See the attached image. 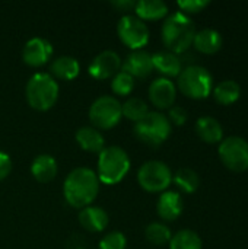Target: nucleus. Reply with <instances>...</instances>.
<instances>
[{
    "label": "nucleus",
    "mask_w": 248,
    "mask_h": 249,
    "mask_svg": "<svg viewBox=\"0 0 248 249\" xmlns=\"http://www.w3.org/2000/svg\"><path fill=\"white\" fill-rule=\"evenodd\" d=\"M91 125L101 130L114 128L123 118L121 102L113 95L98 96L89 107L88 111Z\"/></svg>",
    "instance_id": "nucleus-7"
},
{
    "label": "nucleus",
    "mask_w": 248,
    "mask_h": 249,
    "mask_svg": "<svg viewBox=\"0 0 248 249\" xmlns=\"http://www.w3.org/2000/svg\"><path fill=\"white\" fill-rule=\"evenodd\" d=\"M172 182L184 193L191 194L200 185L199 174L191 168H180L175 174H172Z\"/></svg>",
    "instance_id": "nucleus-26"
},
{
    "label": "nucleus",
    "mask_w": 248,
    "mask_h": 249,
    "mask_svg": "<svg viewBox=\"0 0 248 249\" xmlns=\"http://www.w3.org/2000/svg\"><path fill=\"white\" fill-rule=\"evenodd\" d=\"M111 6L113 7H115L118 12H123L124 15H127L130 10H133L134 12V6H136V1L134 0H114V1H111Z\"/></svg>",
    "instance_id": "nucleus-34"
},
{
    "label": "nucleus",
    "mask_w": 248,
    "mask_h": 249,
    "mask_svg": "<svg viewBox=\"0 0 248 249\" xmlns=\"http://www.w3.org/2000/svg\"><path fill=\"white\" fill-rule=\"evenodd\" d=\"M80 73L79 61L72 55H58L50 61V74L56 80H73Z\"/></svg>",
    "instance_id": "nucleus-19"
},
{
    "label": "nucleus",
    "mask_w": 248,
    "mask_h": 249,
    "mask_svg": "<svg viewBox=\"0 0 248 249\" xmlns=\"http://www.w3.org/2000/svg\"><path fill=\"white\" fill-rule=\"evenodd\" d=\"M53 45L42 36L28 39L22 48V60L29 67H42L53 60Z\"/></svg>",
    "instance_id": "nucleus-12"
},
{
    "label": "nucleus",
    "mask_w": 248,
    "mask_h": 249,
    "mask_svg": "<svg viewBox=\"0 0 248 249\" xmlns=\"http://www.w3.org/2000/svg\"><path fill=\"white\" fill-rule=\"evenodd\" d=\"M60 95L57 80L45 71H38L29 77L25 86V98L28 105L35 111L51 109Z\"/></svg>",
    "instance_id": "nucleus-4"
},
{
    "label": "nucleus",
    "mask_w": 248,
    "mask_h": 249,
    "mask_svg": "<svg viewBox=\"0 0 248 249\" xmlns=\"http://www.w3.org/2000/svg\"><path fill=\"white\" fill-rule=\"evenodd\" d=\"M219 158L222 163L235 172H243L248 168V142L240 136H229L219 143Z\"/></svg>",
    "instance_id": "nucleus-10"
},
{
    "label": "nucleus",
    "mask_w": 248,
    "mask_h": 249,
    "mask_svg": "<svg viewBox=\"0 0 248 249\" xmlns=\"http://www.w3.org/2000/svg\"><path fill=\"white\" fill-rule=\"evenodd\" d=\"M99 179L91 168L79 166L72 169L63 181V196L69 206L85 209L91 206L99 193Z\"/></svg>",
    "instance_id": "nucleus-1"
},
{
    "label": "nucleus",
    "mask_w": 248,
    "mask_h": 249,
    "mask_svg": "<svg viewBox=\"0 0 248 249\" xmlns=\"http://www.w3.org/2000/svg\"><path fill=\"white\" fill-rule=\"evenodd\" d=\"M117 35L120 41L132 51L143 50V47L149 42L148 25L132 13L123 15L120 18L117 23Z\"/></svg>",
    "instance_id": "nucleus-9"
},
{
    "label": "nucleus",
    "mask_w": 248,
    "mask_h": 249,
    "mask_svg": "<svg viewBox=\"0 0 248 249\" xmlns=\"http://www.w3.org/2000/svg\"><path fill=\"white\" fill-rule=\"evenodd\" d=\"M121 64L123 60L117 51L104 50L91 60L88 71L96 80H107L113 79L121 70Z\"/></svg>",
    "instance_id": "nucleus-11"
},
{
    "label": "nucleus",
    "mask_w": 248,
    "mask_h": 249,
    "mask_svg": "<svg viewBox=\"0 0 248 249\" xmlns=\"http://www.w3.org/2000/svg\"><path fill=\"white\" fill-rule=\"evenodd\" d=\"M152 63H153V69L158 70L167 79L178 76L180 71L183 70V61L178 57V54L168 50H161L152 54Z\"/></svg>",
    "instance_id": "nucleus-18"
},
{
    "label": "nucleus",
    "mask_w": 248,
    "mask_h": 249,
    "mask_svg": "<svg viewBox=\"0 0 248 249\" xmlns=\"http://www.w3.org/2000/svg\"><path fill=\"white\" fill-rule=\"evenodd\" d=\"M202 238L191 229H181L171 236L170 249H202Z\"/></svg>",
    "instance_id": "nucleus-25"
},
{
    "label": "nucleus",
    "mask_w": 248,
    "mask_h": 249,
    "mask_svg": "<svg viewBox=\"0 0 248 249\" xmlns=\"http://www.w3.org/2000/svg\"><path fill=\"white\" fill-rule=\"evenodd\" d=\"M189 118V112L186 108H183L181 105H172L168 109V120L171 124L175 125H183Z\"/></svg>",
    "instance_id": "nucleus-32"
},
{
    "label": "nucleus",
    "mask_w": 248,
    "mask_h": 249,
    "mask_svg": "<svg viewBox=\"0 0 248 249\" xmlns=\"http://www.w3.org/2000/svg\"><path fill=\"white\" fill-rule=\"evenodd\" d=\"M196 133L206 143H221L224 139L222 124L210 115H203L196 121Z\"/></svg>",
    "instance_id": "nucleus-22"
},
{
    "label": "nucleus",
    "mask_w": 248,
    "mask_h": 249,
    "mask_svg": "<svg viewBox=\"0 0 248 249\" xmlns=\"http://www.w3.org/2000/svg\"><path fill=\"white\" fill-rule=\"evenodd\" d=\"M178 89L189 98L202 99L209 96L213 88V77L210 71L199 64H190L184 67L177 76Z\"/></svg>",
    "instance_id": "nucleus-6"
},
{
    "label": "nucleus",
    "mask_w": 248,
    "mask_h": 249,
    "mask_svg": "<svg viewBox=\"0 0 248 249\" xmlns=\"http://www.w3.org/2000/svg\"><path fill=\"white\" fill-rule=\"evenodd\" d=\"M57 172H58V165L51 155L41 153L31 163V175L34 177V179H37L41 184L51 182L57 177Z\"/></svg>",
    "instance_id": "nucleus-20"
},
{
    "label": "nucleus",
    "mask_w": 248,
    "mask_h": 249,
    "mask_svg": "<svg viewBox=\"0 0 248 249\" xmlns=\"http://www.w3.org/2000/svg\"><path fill=\"white\" fill-rule=\"evenodd\" d=\"M79 225L89 233H101L107 229L110 217L107 212L99 206H88L77 214Z\"/></svg>",
    "instance_id": "nucleus-15"
},
{
    "label": "nucleus",
    "mask_w": 248,
    "mask_h": 249,
    "mask_svg": "<svg viewBox=\"0 0 248 249\" xmlns=\"http://www.w3.org/2000/svg\"><path fill=\"white\" fill-rule=\"evenodd\" d=\"M171 236H172L171 229L165 223H162V222H152L145 229L146 241L149 244H152V245H156V247L170 244Z\"/></svg>",
    "instance_id": "nucleus-28"
},
{
    "label": "nucleus",
    "mask_w": 248,
    "mask_h": 249,
    "mask_svg": "<svg viewBox=\"0 0 248 249\" xmlns=\"http://www.w3.org/2000/svg\"><path fill=\"white\" fill-rule=\"evenodd\" d=\"M134 89V77H132L129 73L120 70L113 79H111V90L117 96H129Z\"/></svg>",
    "instance_id": "nucleus-29"
},
{
    "label": "nucleus",
    "mask_w": 248,
    "mask_h": 249,
    "mask_svg": "<svg viewBox=\"0 0 248 249\" xmlns=\"http://www.w3.org/2000/svg\"><path fill=\"white\" fill-rule=\"evenodd\" d=\"M121 70L129 73L134 79H145L153 71L152 54L146 50L130 51L121 64Z\"/></svg>",
    "instance_id": "nucleus-14"
},
{
    "label": "nucleus",
    "mask_w": 248,
    "mask_h": 249,
    "mask_svg": "<svg viewBox=\"0 0 248 249\" xmlns=\"http://www.w3.org/2000/svg\"><path fill=\"white\" fill-rule=\"evenodd\" d=\"M240 95H241V86L237 80H232V79L219 82L213 89L215 99L224 105H229L235 102L240 98Z\"/></svg>",
    "instance_id": "nucleus-24"
},
{
    "label": "nucleus",
    "mask_w": 248,
    "mask_h": 249,
    "mask_svg": "<svg viewBox=\"0 0 248 249\" xmlns=\"http://www.w3.org/2000/svg\"><path fill=\"white\" fill-rule=\"evenodd\" d=\"M13 163H12V158L6 153L0 150V181L6 179L9 177V174L12 172Z\"/></svg>",
    "instance_id": "nucleus-33"
},
{
    "label": "nucleus",
    "mask_w": 248,
    "mask_h": 249,
    "mask_svg": "<svg viewBox=\"0 0 248 249\" xmlns=\"http://www.w3.org/2000/svg\"><path fill=\"white\" fill-rule=\"evenodd\" d=\"M75 140L79 144V147L88 153L98 155L105 147V139L102 133L92 125L79 127L75 133Z\"/></svg>",
    "instance_id": "nucleus-17"
},
{
    "label": "nucleus",
    "mask_w": 248,
    "mask_h": 249,
    "mask_svg": "<svg viewBox=\"0 0 248 249\" xmlns=\"http://www.w3.org/2000/svg\"><path fill=\"white\" fill-rule=\"evenodd\" d=\"M180 12L183 13H197L209 4V0H180L178 3Z\"/></svg>",
    "instance_id": "nucleus-31"
},
{
    "label": "nucleus",
    "mask_w": 248,
    "mask_h": 249,
    "mask_svg": "<svg viewBox=\"0 0 248 249\" xmlns=\"http://www.w3.org/2000/svg\"><path fill=\"white\" fill-rule=\"evenodd\" d=\"M127 248V238L123 232L114 231L104 235L99 241L98 249H126Z\"/></svg>",
    "instance_id": "nucleus-30"
},
{
    "label": "nucleus",
    "mask_w": 248,
    "mask_h": 249,
    "mask_svg": "<svg viewBox=\"0 0 248 249\" xmlns=\"http://www.w3.org/2000/svg\"><path fill=\"white\" fill-rule=\"evenodd\" d=\"M162 42L168 51L175 54L184 53L193 44L196 35V26L191 18L183 12L170 13L161 28Z\"/></svg>",
    "instance_id": "nucleus-2"
},
{
    "label": "nucleus",
    "mask_w": 248,
    "mask_h": 249,
    "mask_svg": "<svg viewBox=\"0 0 248 249\" xmlns=\"http://www.w3.org/2000/svg\"><path fill=\"white\" fill-rule=\"evenodd\" d=\"M149 101L158 108V109H170L177 98V86L171 79L167 77H158L149 85Z\"/></svg>",
    "instance_id": "nucleus-13"
},
{
    "label": "nucleus",
    "mask_w": 248,
    "mask_h": 249,
    "mask_svg": "<svg viewBox=\"0 0 248 249\" xmlns=\"http://www.w3.org/2000/svg\"><path fill=\"white\" fill-rule=\"evenodd\" d=\"M149 112V107L146 104V101H143L142 98H129L124 104H121V114L124 118L133 121L134 124L139 123L142 118L146 117V114Z\"/></svg>",
    "instance_id": "nucleus-27"
},
{
    "label": "nucleus",
    "mask_w": 248,
    "mask_h": 249,
    "mask_svg": "<svg viewBox=\"0 0 248 249\" xmlns=\"http://www.w3.org/2000/svg\"><path fill=\"white\" fill-rule=\"evenodd\" d=\"M130 156L120 146H105L98 153L96 177L101 184L115 185L121 182L130 171Z\"/></svg>",
    "instance_id": "nucleus-3"
},
{
    "label": "nucleus",
    "mask_w": 248,
    "mask_h": 249,
    "mask_svg": "<svg viewBox=\"0 0 248 249\" xmlns=\"http://www.w3.org/2000/svg\"><path fill=\"white\" fill-rule=\"evenodd\" d=\"M158 216L165 222H172L178 219L183 213V198L178 191L167 190L161 193L156 201Z\"/></svg>",
    "instance_id": "nucleus-16"
},
{
    "label": "nucleus",
    "mask_w": 248,
    "mask_h": 249,
    "mask_svg": "<svg viewBox=\"0 0 248 249\" xmlns=\"http://www.w3.org/2000/svg\"><path fill=\"white\" fill-rule=\"evenodd\" d=\"M171 123L168 117L159 111H149L145 118L134 124V136L151 147L161 146L171 134Z\"/></svg>",
    "instance_id": "nucleus-5"
},
{
    "label": "nucleus",
    "mask_w": 248,
    "mask_h": 249,
    "mask_svg": "<svg viewBox=\"0 0 248 249\" xmlns=\"http://www.w3.org/2000/svg\"><path fill=\"white\" fill-rule=\"evenodd\" d=\"M193 44L197 51L205 54H213L221 50L222 47V35L219 31L213 28H205L200 31H196Z\"/></svg>",
    "instance_id": "nucleus-21"
},
{
    "label": "nucleus",
    "mask_w": 248,
    "mask_h": 249,
    "mask_svg": "<svg viewBox=\"0 0 248 249\" xmlns=\"http://www.w3.org/2000/svg\"><path fill=\"white\" fill-rule=\"evenodd\" d=\"M134 15L145 20H158L168 16V4L161 0H139L134 6Z\"/></svg>",
    "instance_id": "nucleus-23"
},
{
    "label": "nucleus",
    "mask_w": 248,
    "mask_h": 249,
    "mask_svg": "<svg viewBox=\"0 0 248 249\" xmlns=\"http://www.w3.org/2000/svg\"><path fill=\"white\" fill-rule=\"evenodd\" d=\"M137 182L148 193H164L172 182V172L162 160H148L137 171Z\"/></svg>",
    "instance_id": "nucleus-8"
}]
</instances>
